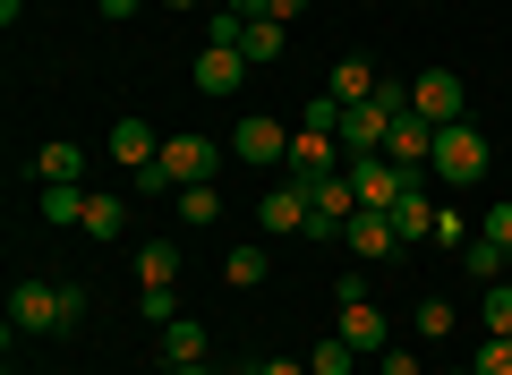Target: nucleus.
<instances>
[{
    "mask_svg": "<svg viewBox=\"0 0 512 375\" xmlns=\"http://www.w3.org/2000/svg\"><path fill=\"white\" fill-rule=\"evenodd\" d=\"M35 179L43 188H77V179H86V145H69V137L35 145Z\"/></svg>",
    "mask_w": 512,
    "mask_h": 375,
    "instance_id": "nucleus-14",
    "label": "nucleus"
},
{
    "mask_svg": "<svg viewBox=\"0 0 512 375\" xmlns=\"http://www.w3.org/2000/svg\"><path fill=\"white\" fill-rule=\"evenodd\" d=\"M487 137H478L470 120H453V128H436V154H427V171L444 179V188H478V179H487Z\"/></svg>",
    "mask_w": 512,
    "mask_h": 375,
    "instance_id": "nucleus-2",
    "label": "nucleus"
},
{
    "mask_svg": "<svg viewBox=\"0 0 512 375\" xmlns=\"http://www.w3.org/2000/svg\"><path fill=\"white\" fill-rule=\"evenodd\" d=\"M111 162H120V171L137 179L146 162H163V137H154L146 120H120V128H111Z\"/></svg>",
    "mask_w": 512,
    "mask_h": 375,
    "instance_id": "nucleus-13",
    "label": "nucleus"
},
{
    "mask_svg": "<svg viewBox=\"0 0 512 375\" xmlns=\"http://www.w3.org/2000/svg\"><path fill=\"white\" fill-rule=\"evenodd\" d=\"M248 375H256V367H248Z\"/></svg>",
    "mask_w": 512,
    "mask_h": 375,
    "instance_id": "nucleus-40",
    "label": "nucleus"
},
{
    "mask_svg": "<svg viewBox=\"0 0 512 375\" xmlns=\"http://www.w3.org/2000/svg\"><path fill=\"white\" fill-rule=\"evenodd\" d=\"M43 222L52 231H77L86 222V188H43Z\"/></svg>",
    "mask_w": 512,
    "mask_h": 375,
    "instance_id": "nucleus-22",
    "label": "nucleus"
},
{
    "mask_svg": "<svg viewBox=\"0 0 512 375\" xmlns=\"http://www.w3.org/2000/svg\"><path fill=\"white\" fill-rule=\"evenodd\" d=\"M342 248H350V256H376V265H384V256H402V231H393V214H367V205H359V214L342 222Z\"/></svg>",
    "mask_w": 512,
    "mask_h": 375,
    "instance_id": "nucleus-9",
    "label": "nucleus"
},
{
    "mask_svg": "<svg viewBox=\"0 0 512 375\" xmlns=\"http://www.w3.org/2000/svg\"><path fill=\"white\" fill-rule=\"evenodd\" d=\"M171 375H214V367H205V358H197V367H171Z\"/></svg>",
    "mask_w": 512,
    "mask_h": 375,
    "instance_id": "nucleus-37",
    "label": "nucleus"
},
{
    "mask_svg": "<svg viewBox=\"0 0 512 375\" xmlns=\"http://www.w3.org/2000/svg\"><path fill=\"white\" fill-rule=\"evenodd\" d=\"M146 282H180V248H171V239H146V248H137V290Z\"/></svg>",
    "mask_w": 512,
    "mask_h": 375,
    "instance_id": "nucleus-20",
    "label": "nucleus"
},
{
    "mask_svg": "<svg viewBox=\"0 0 512 375\" xmlns=\"http://www.w3.org/2000/svg\"><path fill=\"white\" fill-rule=\"evenodd\" d=\"M214 137H163V171H171V188H214Z\"/></svg>",
    "mask_w": 512,
    "mask_h": 375,
    "instance_id": "nucleus-6",
    "label": "nucleus"
},
{
    "mask_svg": "<svg viewBox=\"0 0 512 375\" xmlns=\"http://www.w3.org/2000/svg\"><path fill=\"white\" fill-rule=\"evenodd\" d=\"M86 239H120L128 231V197H111V188H86V222H77Z\"/></svg>",
    "mask_w": 512,
    "mask_h": 375,
    "instance_id": "nucleus-16",
    "label": "nucleus"
},
{
    "mask_svg": "<svg viewBox=\"0 0 512 375\" xmlns=\"http://www.w3.org/2000/svg\"><path fill=\"white\" fill-rule=\"evenodd\" d=\"M376 86H384V77L367 69L359 52H350V60H333V77H325V94H333V103H367V94H376Z\"/></svg>",
    "mask_w": 512,
    "mask_h": 375,
    "instance_id": "nucleus-17",
    "label": "nucleus"
},
{
    "mask_svg": "<svg viewBox=\"0 0 512 375\" xmlns=\"http://www.w3.org/2000/svg\"><path fill=\"white\" fill-rule=\"evenodd\" d=\"M461 265H470L478 282H504V248H487V239H470V248H461Z\"/></svg>",
    "mask_w": 512,
    "mask_h": 375,
    "instance_id": "nucleus-29",
    "label": "nucleus"
},
{
    "mask_svg": "<svg viewBox=\"0 0 512 375\" xmlns=\"http://www.w3.org/2000/svg\"><path fill=\"white\" fill-rule=\"evenodd\" d=\"M222 9H231V18H265V0H222Z\"/></svg>",
    "mask_w": 512,
    "mask_h": 375,
    "instance_id": "nucleus-36",
    "label": "nucleus"
},
{
    "mask_svg": "<svg viewBox=\"0 0 512 375\" xmlns=\"http://www.w3.org/2000/svg\"><path fill=\"white\" fill-rule=\"evenodd\" d=\"M384 154L402 162V171H427V154H436V120L402 111V120H393V137H384Z\"/></svg>",
    "mask_w": 512,
    "mask_h": 375,
    "instance_id": "nucleus-12",
    "label": "nucleus"
},
{
    "mask_svg": "<svg viewBox=\"0 0 512 375\" xmlns=\"http://www.w3.org/2000/svg\"><path fill=\"white\" fill-rule=\"evenodd\" d=\"M478 239H487V248H504V256H512V197H495L487 214H478Z\"/></svg>",
    "mask_w": 512,
    "mask_h": 375,
    "instance_id": "nucleus-27",
    "label": "nucleus"
},
{
    "mask_svg": "<svg viewBox=\"0 0 512 375\" xmlns=\"http://www.w3.org/2000/svg\"><path fill=\"white\" fill-rule=\"evenodd\" d=\"M410 111L436 120V128H453V120H470V86H461L453 69H427V77H410Z\"/></svg>",
    "mask_w": 512,
    "mask_h": 375,
    "instance_id": "nucleus-5",
    "label": "nucleus"
},
{
    "mask_svg": "<svg viewBox=\"0 0 512 375\" xmlns=\"http://www.w3.org/2000/svg\"><path fill=\"white\" fill-rule=\"evenodd\" d=\"M137 316H146V324H180V290H171V282H146V290H137Z\"/></svg>",
    "mask_w": 512,
    "mask_h": 375,
    "instance_id": "nucleus-24",
    "label": "nucleus"
},
{
    "mask_svg": "<svg viewBox=\"0 0 512 375\" xmlns=\"http://www.w3.org/2000/svg\"><path fill=\"white\" fill-rule=\"evenodd\" d=\"M393 231H402V248L436 239V205H427V179H419V188H402V205H393Z\"/></svg>",
    "mask_w": 512,
    "mask_h": 375,
    "instance_id": "nucleus-15",
    "label": "nucleus"
},
{
    "mask_svg": "<svg viewBox=\"0 0 512 375\" xmlns=\"http://www.w3.org/2000/svg\"><path fill=\"white\" fill-rule=\"evenodd\" d=\"M180 222H188V231H214V222H222V197H214V188H180Z\"/></svg>",
    "mask_w": 512,
    "mask_h": 375,
    "instance_id": "nucleus-23",
    "label": "nucleus"
},
{
    "mask_svg": "<svg viewBox=\"0 0 512 375\" xmlns=\"http://www.w3.org/2000/svg\"><path fill=\"white\" fill-rule=\"evenodd\" d=\"M419 179H427V171H402L393 154H359V162H350V188H359L367 214H393V205H402V188H419Z\"/></svg>",
    "mask_w": 512,
    "mask_h": 375,
    "instance_id": "nucleus-3",
    "label": "nucleus"
},
{
    "mask_svg": "<svg viewBox=\"0 0 512 375\" xmlns=\"http://www.w3.org/2000/svg\"><path fill=\"white\" fill-rule=\"evenodd\" d=\"M299 9H308V0H265V18H282V26H291Z\"/></svg>",
    "mask_w": 512,
    "mask_h": 375,
    "instance_id": "nucleus-35",
    "label": "nucleus"
},
{
    "mask_svg": "<svg viewBox=\"0 0 512 375\" xmlns=\"http://www.w3.org/2000/svg\"><path fill=\"white\" fill-rule=\"evenodd\" d=\"M342 111H350V103H333V94H308V103H299V128H325V137H342Z\"/></svg>",
    "mask_w": 512,
    "mask_h": 375,
    "instance_id": "nucleus-26",
    "label": "nucleus"
},
{
    "mask_svg": "<svg viewBox=\"0 0 512 375\" xmlns=\"http://www.w3.org/2000/svg\"><path fill=\"white\" fill-rule=\"evenodd\" d=\"M376 375H427V367H419V350H402V341H393V350L376 358Z\"/></svg>",
    "mask_w": 512,
    "mask_h": 375,
    "instance_id": "nucleus-32",
    "label": "nucleus"
},
{
    "mask_svg": "<svg viewBox=\"0 0 512 375\" xmlns=\"http://www.w3.org/2000/svg\"><path fill=\"white\" fill-rule=\"evenodd\" d=\"M410 324H419L427 341H444V333H453V307H444V299H419V316H410Z\"/></svg>",
    "mask_w": 512,
    "mask_h": 375,
    "instance_id": "nucleus-31",
    "label": "nucleus"
},
{
    "mask_svg": "<svg viewBox=\"0 0 512 375\" xmlns=\"http://www.w3.org/2000/svg\"><path fill=\"white\" fill-rule=\"evenodd\" d=\"M453 375H478V367H453Z\"/></svg>",
    "mask_w": 512,
    "mask_h": 375,
    "instance_id": "nucleus-38",
    "label": "nucleus"
},
{
    "mask_svg": "<svg viewBox=\"0 0 512 375\" xmlns=\"http://www.w3.org/2000/svg\"><path fill=\"white\" fill-rule=\"evenodd\" d=\"M350 375H359V367H350Z\"/></svg>",
    "mask_w": 512,
    "mask_h": 375,
    "instance_id": "nucleus-39",
    "label": "nucleus"
},
{
    "mask_svg": "<svg viewBox=\"0 0 512 375\" xmlns=\"http://www.w3.org/2000/svg\"><path fill=\"white\" fill-rule=\"evenodd\" d=\"M197 358H205V324L197 316L163 324V367H197Z\"/></svg>",
    "mask_w": 512,
    "mask_h": 375,
    "instance_id": "nucleus-18",
    "label": "nucleus"
},
{
    "mask_svg": "<svg viewBox=\"0 0 512 375\" xmlns=\"http://www.w3.org/2000/svg\"><path fill=\"white\" fill-rule=\"evenodd\" d=\"M470 367H478V375H512V333H487V350H478Z\"/></svg>",
    "mask_w": 512,
    "mask_h": 375,
    "instance_id": "nucleus-30",
    "label": "nucleus"
},
{
    "mask_svg": "<svg viewBox=\"0 0 512 375\" xmlns=\"http://www.w3.org/2000/svg\"><path fill=\"white\" fill-rule=\"evenodd\" d=\"M94 9H103L111 26H128V18H137V9H146V0H94Z\"/></svg>",
    "mask_w": 512,
    "mask_h": 375,
    "instance_id": "nucleus-33",
    "label": "nucleus"
},
{
    "mask_svg": "<svg viewBox=\"0 0 512 375\" xmlns=\"http://www.w3.org/2000/svg\"><path fill=\"white\" fill-rule=\"evenodd\" d=\"M350 367H359V350H350L342 333H333V341H316V350H308V375H350Z\"/></svg>",
    "mask_w": 512,
    "mask_h": 375,
    "instance_id": "nucleus-25",
    "label": "nucleus"
},
{
    "mask_svg": "<svg viewBox=\"0 0 512 375\" xmlns=\"http://www.w3.org/2000/svg\"><path fill=\"white\" fill-rule=\"evenodd\" d=\"M291 137H299V120L256 111V120H239V128H231V154H239V162H256V171H274V162H291Z\"/></svg>",
    "mask_w": 512,
    "mask_h": 375,
    "instance_id": "nucleus-4",
    "label": "nucleus"
},
{
    "mask_svg": "<svg viewBox=\"0 0 512 375\" xmlns=\"http://www.w3.org/2000/svg\"><path fill=\"white\" fill-rule=\"evenodd\" d=\"M333 333H342L359 358H384V350H393V324H384L376 299H342V324H333Z\"/></svg>",
    "mask_w": 512,
    "mask_h": 375,
    "instance_id": "nucleus-7",
    "label": "nucleus"
},
{
    "mask_svg": "<svg viewBox=\"0 0 512 375\" xmlns=\"http://www.w3.org/2000/svg\"><path fill=\"white\" fill-rule=\"evenodd\" d=\"M86 324V290L77 282H18L9 290V333H69Z\"/></svg>",
    "mask_w": 512,
    "mask_h": 375,
    "instance_id": "nucleus-1",
    "label": "nucleus"
},
{
    "mask_svg": "<svg viewBox=\"0 0 512 375\" xmlns=\"http://www.w3.org/2000/svg\"><path fill=\"white\" fill-rule=\"evenodd\" d=\"M342 171V137H325V128H299L291 137V179L308 188V179H333Z\"/></svg>",
    "mask_w": 512,
    "mask_h": 375,
    "instance_id": "nucleus-8",
    "label": "nucleus"
},
{
    "mask_svg": "<svg viewBox=\"0 0 512 375\" xmlns=\"http://www.w3.org/2000/svg\"><path fill=\"white\" fill-rule=\"evenodd\" d=\"M282 43H291V26H282V18H248L239 52H248V69H256V60H282Z\"/></svg>",
    "mask_w": 512,
    "mask_h": 375,
    "instance_id": "nucleus-19",
    "label": "nucleus"
},
{
    "mask_svg": "<svg viewBox=\"0 0 512 375\" xmlns=\"http://www.w3.org/2000/svg\"><path fill=\"white\" fill-rule=\"evenodd\" d=\"M308 188H299V179H282V188H265V205H256V222H265V231L274 239H291V231H308Z\"/></svg>",
    "mask_w": 512,
    "mask_h": 375,
    "instance_id": "nucleus-11",
    "label": "nucleus"
},
{
    "mask_svg": "<svg viewBox=\"0 0 512 375\" xmlns=\"http://www.w3.org/2000/svg\"><path fill=\"white\" fill-rule=\"evenodd\" d=\"M256 375H308V358H256Z\"/></svg>",
    "mask_w": 512,
    "mask_h": 375,
    "instance_id": "nucleus-34",
    "label": "nucleus"
},
{
    "mask_svg": "<svg viewBox=\"0 0 512 375\" xmlns=\"http://www.w3.org/2000/svg\"><path fill=\"white\" fill-rule=\"evenodd\" d=\"M222 282H231V290H256V282H265V248H256V239H239V248L222 256Z\"/></svg>",
    "mask_w": 512,
    "mask_h": 375,
    "instance_id": "nucleus-21",
    "label": "nucleus"
},
{
    "mask_svg": "<svg viewBox=\"0 0 512 375\" xmlns=\"http://www.w3.org/2000/svg\"><path fill=\"white\" fill-rule=\"evenodd\" d=\"M487 333H512V282H487V307H478Z\"/></svg>",
    "mask_w": 512,
    "mask_h": 375,
    "instance_id": "nucleus-28",
    "label": "nucleus"
},
{
    "mask_svg": "<svg viewBox=\"0 0 512 375\" xmlns=\"http://www.w3.org/2000/svg\"><path fill=\"white\" fill-rule=\"evenodd\" d=\"M239 77H248V52L205 35V52H197V94H239Z\"/></svg>",
    "mask_w": 512,
    "mask_h": 375,
    "instance_id": "nucleus-10",
    "label": "nucleus"
}]
</instances>
